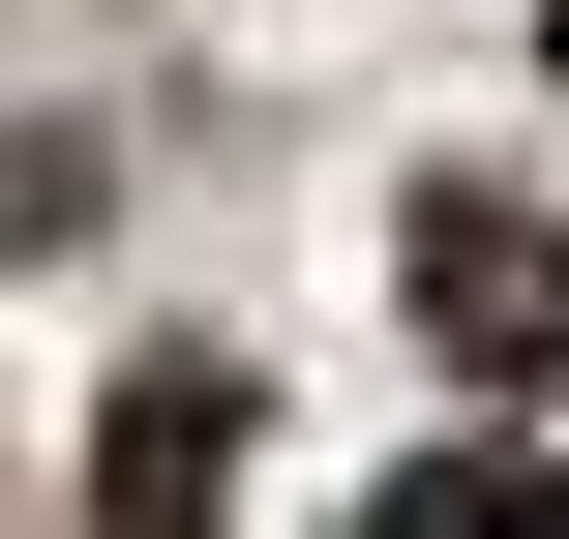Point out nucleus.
I'll return each instance as SVG.
<instances>
[{"label": "nucleus", "instance_id": "obj_1", "mask_svg": "<svg viewBox=\"0 0 569 539\" xmlns=\"http://www.w3.org/2000/svg\"><path fill=\"white\" fill-rule=\"evenodd\" d=\"M210 480H240V360H150L90 450V539H210Z\"/></svg>", "mask_w": 569, "mask_h": 539}, {"label": "nucleus", "instance_id": "obj_3", "mask_svg": "<svg viewBox=\"0 0 569 539\" xmlns=\"http://www.w3.org/2000/svg\"><path fill=\"white\" fill-rule=\"evenodd\" d=\"M390 539H569V480H510V450H450V480H420Z\"/></svg>", "mask_w": 569, "mask_h": 539}, {"label": "nucleus", "instance_id": "obj_2", "mask_svg": "<svg viewBox=\"0 0 569 539\" xmlns=\"http://www.w3.org/2000/svg\"><path fill=\"white\" fill-rule=\"evenodd\" d=\"M420 300H450V360H540V390H569V240L450 210V240H420Z\"/></svg>", "mask_w": 569, "mask_h": 539}]
</instances>
